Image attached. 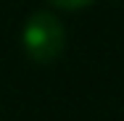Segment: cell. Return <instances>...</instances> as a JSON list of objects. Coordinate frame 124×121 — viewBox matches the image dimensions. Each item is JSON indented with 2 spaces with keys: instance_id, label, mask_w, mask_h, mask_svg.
<instances>
[{
  "instance_id": "cell-2",
  "label": "cell",
  "mask_w": 124,
  "mask_h": 121,
  "mask_svg": "<svg viewBox=\"0 0 124 121\" xmlns=\"http://www.w3.org/2000/svg\"><path fill=\"white\" fill-rule=\"evenodd\" d=\"M50 3L58 8H66V11H79V8H87L93 0H50Z\"/></svg>"
},
{
  "instance_id": "cell-1",
  "label": "cell",
  "mask_w": 124,
  "mask_h": 121,
  "mask_svg": "<svg viewBox=\"0 0 124 121\" xmlns=\"http://www.w3.org/2000/svg\"><path fill=\"white\" fill-rule=\"evenodd\" d=\"M24 50L34 63H53L63 55L66 29L50 11H37L24 24Z\"/></svg>"
}]
</instances>
